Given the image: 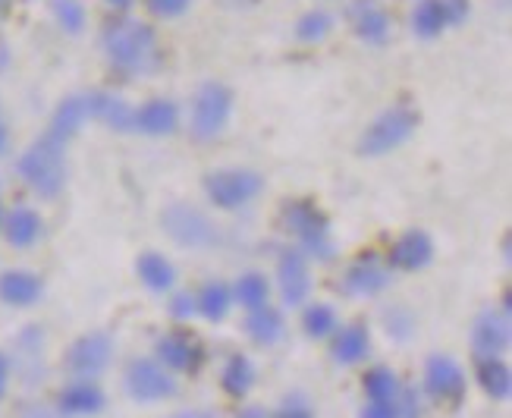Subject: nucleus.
<instances>
[{
    "mask_svg": "<svg viewBox=\"0 0 512 418\" xmlns=\"http://www.w3.org/2000/svg\"><path fill=\"white\" fill-rule=\"evenodd\" d=\"M104 48L110 63L126 76H145L161 63L158 38L139 19H120L104 32Z\"/></svg>",
    "mask_w": 512,
    "mask_h": 418,
    "instance_id": "obj_1",
    "label": "nucleus"
},
{
    "mask_svg": "<svg viewBox=\"0 0 512 418\" xmlns=\"http://www.w3.org/2000/svg\"><path fill=\"white\" fill-rule=\"evenodd\" d=\"M63 148H66L63 142L51 139L48 132H44V136L16 161V170H19L22 180H26L44 198H54L63 189V183H66Z\"/></svg>",
    "mask_w": 512,
    "mask_h": 418,
    "instance_id": "obj_2",
    "label": "nucleus"
},
{
    "mask_svg": "<svg viewBox=\"0 0 512 418\" xmlns=\"http://www.w3.org/2000/svg\"><path fill=\"white\" fill-rule=\"evenodd\" d=\"M280 224L286 233L296 236L302 255H311L318 261H330L333 252H337V246H333V239H330L327 217L311 202H286L280 211Z\"/></svg>",
    "mask_w": 512,
    "mask_h": 418,
    "instance_id": "obj_3",
    "label": "nucleus"
},
{
    "mask_svg": "<svg viewBox=\"0 0 512 418\" xmlns=\"http://www.w3.org/2000/svg\"><path fill=\"white\" fill-rule=\"evenodd\" d=\"M415 126H418L415 110H409L403 104L393 107V110H384V114L365 129V136L359 142V151L365 154V158H381V154H387V151L399 148L403 142H409Z\"/></svg>",
    "mask_w": 512,
    "mask_h": 418,
    "instance_id": "obj_4",
    "label": "nucleus"
},
{
    "mask_svg": "<svg viewBox=\"0 0 512 418\" xmlns=\"http://www.w3.org/2000/svg\"><path fill=\"white\" fill-rule=\"evenodd\" d=\"M161 224H164V233L173 239V242H180L183 249H211L217 246V227L211 224V220L192 208V205H183V202H176L170 205L164 214H161Z\"/></svg>",
    "mask_w": 512,
    "mask_h": 418,
    "instance_id": "obj_5",
    "label": "nucleus"
},
{
    "mask_svg": "<svg viewBox=\"0 0 512 418\" xmlns=\"http://www.w3.org/2000/svg\"><path fill=\"white\" fill-rule=\"evenodd\" d=\"M126 393L136 403H161L176 396V378L158 359H132L126 365Z\"/></svg>",
    "mask_w": 512,
    "mask_h": 418,
    "instance_id": "obj_6",
    "label": "nucleus"
},
{
    "mask_svg": "<svg viewBox=\"0 0 512 418\" xmlns=\"http://www.w3.org/2000/svg\"><path fill=\"white\" fill-rule=\"evenodd\" d=\"M230 110H233V95L230 88L208 82L198 88L195 104H192V136L195 139H214L217 132H224L227 120H230Z\"/></svg>",
    "mask_w": 512,
    "mask_h": 418,
    "instance_id": "obj_7",
    "label": "nucleus"
},
{
    "mask_svg": "<svg viewBox=\"0 0 512 418\" xmlns=\"http://www.w3.org/2000/svg\"><path fill=\"white\" fill-rule=\"evenodd\" d=\"M261 189H264L261 176L252 170H214L205 176L208 198L224 211H236L242 205H249Z\"/></svg>",
    "mask_w": 512,
    "mask_h": 418,
    "instance_id": "obj_8",
    "label": "nucleus"
},
{
    "mask_svg": "<svg viewBox=\"0 0 512 418\" xmlns=\"http://www.w3.org/2000/svg\"><path fill=\"white\" fill-rule=\"evenodd\" d=\"M110 359H114V340L104 330H92L82 334L70 349H66V371L76 374L79 381H92L98 374L107 371Z\"/></svg>",
    "mask_w": 512,
    "mask_h": 418,
    "instance_id": "obj_9",
    "label": "nucleus"
},
{
    "mask_svg": "<svg viewBox=\"0 0 512 418\" xmlns=\"http://www.w3.org/2000/svg\"><path fill=\"white\" fill-rule=\"evenodd\" d=\"M425 393L437 403H462L465 396V371L453 356H437L428 359L425 365Z\"/></svg>",
    "mask_w": 512,
    "mask_h": 418,
    "instance_id": "obj_10",
    "label": "nucleus"
},
{
    "mask_svg": "<svg viewBox=\"0 0 512 418\" xmlns=\"http://www.w3.org/2000/svg\"><path fill=\"white\" fill-rule=\"evenodd\" d=\"M390 280H393L390 264H384L377 255H362V258H355L346 268L340 290L346 296H355V299H368V296L381 293Z\"/></svg>",
    "mask_w": 512,
    "mask_h": 418,
    "instance_id": "obj_11",
    "label": "nucleus"
},
{
    "mask_svg": "<svg viewBox=\"0 0 512 418\" xmlns=\"http://www.w3.org/2000/svg\"><path fill=\"white\" fill-rule=\"evenodd\" d=\"M472 349L478 359H500L509 349V315L487 308L472 327Z\"/></svg>",
    "mask_w": 512,
    "mask_h": 418,
    "instance_id": "obj_12",
    "label": "nucleus"
},
{
    "mask_svg": "<svg viewBox=\"0 0 512 418\" xmlns=\"http://www.w3.org/2000/svg\"><path fill=\"white\" fill-rule=\"evenodd\" d=\"M158 352V362L167 368V371H180V374H195L205 362V349L195 337L183 334V330H176V334H167L158 340L154 346Z\"/></svg>",
    "mask_w": 512,
    "mask_h": 418,
    "instance_id": "obj_13",
    "label": "nucleus"
},
{
    "mask_svg": "<svg viewBox=\"0 0 512 418\" xmlns=\"http://www.w3.org/2000/svg\"><path fill=\"white\" fill-rule=\"evenodd\" d=\"M434 258V242L425 230H406L393 242L390 249V271H406V274H415L421 268H428Z\"/></svg>",
    "mask_w": 512,
    "mask_h": 418,
    "instance_id": "obj_14",
    "label": "nucleus"
},
{
    "mask_svg": "<svg viewBox=\"0 0 512 418\" xmlns=\"http://www.w3.org/2000/svg\"><path fill=\"white\" fill-rule=\"evenodd\" d=\"M277 277H280V293L289 308H299L308 299L311 277H308V258L299 249H286L277 261Z\"/></svg>",
    "mask_w": 512,
    "mask_h": 418,
    "instance_id": "obj_15",
    "label": "nucleus"
},
{
    "mask_svg": "<svg viewBox=\"0 0 512 418\" xmlns=\"http://www.w3.org/2000/svg\"><path fill=\"white\" fill-rule=\"evenodd\" d=\"M104 406H107V396L92 381H73L70 387H63L60 396H57V412L70 415V418L98 415V412H104Z\"/></svg>",
    "mask_w": 512,
    "mask_h": 418,
    "instance_id": "obj_16",
    "label": "nucleus"
},
{
    "mask_svg": "<svg viewBox=\"0 0 512 418\" xmlns=\"http://www.w3.org/2000/svg\"><path fill=\"white\" fill-rule=\"evenodd\" d=\"M349 19L355 32H359V38L368 44H381L390 35V16L377 0H355L349 7Z\"/></svg>",
    "mask_w": 512,
    "mask_h": 418,
    "instance_id": "obj_17",
    "label": "nucleus"
},
{
    "mask_svg": "<svg viewBox=\"0 0 512 418\" xmlns=\"http://www.w3.org/2000/svg\"><path fill=\"white\" fill-rule=\"evenodd\" d=\"M176 120H180V110H176L173 101H148L142 104L136 114H132V129L145 132V136H170L176 129Z\"/></svg>",
    "mask_w": 512,
    "mask_h": 418,
    "instance_id": "obj_18",
    "label": "nucleus"
},
{
    "mask_svg": "<svg viewBox=\"0 0 512 418\" xmlns=\"http://www.w3.org/2000/svg\"><path fill=\"white\" fill-rule=\"evenodd\" d=\"M371 352V334L365 324H346L343 330H337L330 346V356L337 365H359L362 359H368Z\"/></svg>",
    "mask_w": 512,
    "mask_h": 418,
    "instance_id": "obj_19",
    "label": "nucleus"
},
{
    "mask_svg": "<svg viewBox=\"0 0 512 418\" xmlns=\"http://www.w3.org/2000/svg\"><path fill=\"white\" fill-rule=\"evenodd\" d=\"M41 299V280L32 271H4L0 274V302L7 305H35Z\"/></svg>",
    "mask_w": 512,
    "mask_h": 418,
    "instance_id": "obj_20",
    "label": "nucleus"
},
{
    "mask_svg": "<svg viewBox=\"0 0 512 418\" xmlns=\"http://www.w3.org/2000/svg\"><path fill=\"white\" fill-rule=\"evenodd\" d=\"M230 308H233V290L224 280H208L202 290L195 293V312L211 324L224 321L230 315Z\"/></svg>",
    "mask_w": 512,
    "mask_h": 418,
    "instance_id": "obj_21",
    "label": "nucleus"
},
{
    "mask_svg": "<svg viewBox=\"0 0 512 418\" xmlns=\"http://www.w3.org/2000/svg\"><path fill=\"white\" fill-rule=\"evenodd\" d=\"M0 227H4V236H7L10 246L29 249V246H35L38 236H41V214L32 211V208H13L4 217V224H0Z\"/></svg>",
    "mask_w": 512,
    "mask_h": 418,
    "instance_id": "obj_22",
    "label": "nucleus"
},
{
    "mask_svg": "<svg viewBox=\"0 0 512 418\" xmlns=\"http://www.w3.org/2000/svg\"><path fill=\"white\" fill-rule=\"evenodd\" d=\"M88 114L92 117H98V120H104L110 129H120V132H126V129H132V110L123 98H117V95H110V92H95V95H88Z\"/></svg>",
    "mask_w": 512,
    "mask_h": 418,
    "instance_id": "obj_23",
    "label": "nucleus"
},
{
    "mask_svg": "<svg viewBox=\"0 0 512 418\" xmlns=\"http://www.w3.org/2000/svg\"><path fill=\"white\" fill-rule=\"evenodd\" d=\"M283 315L271 305H261V308H252L249 318H246V334L252 343L258 346H274L283 340Z\"/></svg>",
    "mask_w": 512,
    "mask_h": 418,
    "instance_id": "obj_24",
    "label": "nucleus"
},
{
    "mask_svg": "<svg viewBox=\"0 0 512 418\" xmlns=\"http://www.w3.org/2000/svg\"><path fill=\"white\" fill-rule=\"evenodd\" d=\"M92 117L88 114V98H66L60 107H57V114H54V120H51V129H48V136L51 139H57V142H70L76 132H79V126Z\"/></svg>",
    "mask_w": 512,
    "mask_h": 418,
    "instance_id": "obj_25",
    "label": "nucleus"
},
{
    "mask_svg": "<svg viewBox=\"0 0 512 418\" xmlns=\"http://www.w3.org/2000/svg\"><path fill=\"white\" fill-rule=\"evenodd\" d=\"M478 387L491 396L494 403H503L509 400V393H512V371L506 362L500 359H478Z\"/></svg>",
    "mask_w": 512,
    "mask_h": 418,
    "instance_id": "obj_26",
    "label": "nucleus"
},
{
    "mask_svg": "<svg viewBox=\"0 0 512 418\" xmlns=\"http://www.w3.org/2000/svg\"><path fill=\"white\" fill-rule=\"evenodd\" d=\"M220 387L233 400H246L255 387V365L246 356H230L224 371H220Z\"/></svg>",
    "mask_w": 512,
    "mask_h": 418,
    "instance_id": "obj_27",
    "label": "nucleus"
},
{
    "mask_svg": "<svg viewBox=\"0 0 512 418\" xmlns=\"http://www.w3.org/2000/svg\"><path fill=\"white\" fill-rule=\"evenodd\" d=\"M136 274H139V280L148 286V290H154V293H164V290H170V286L176 283L173 264H170L164 255H158V252H145V255H139V261H136Z\"/></svg>",
    "mask_w": 512,
    "mask_h": 418,
    "instance_id": "obj_28",
    "label": "nucleus"
},
{
    "mask_svg": "<svg viewBox=\"0 0 512 418\" xmlns=\"http://www.w3.org/2000/svg\"><path fill=\"white\" fill-rule=\"evenodd\" d=\"M267 296H271V283H267L264 274L258 271H249V274H242L233 286V302H239L242 308H261L267 305Z\"/></svg>",
    "mask_w": 512,
    "mask_h": 418,
    "instance_id": "obj_29",
    "label": "nucleus"
},
{
    "mask_svg": "<svg viewBox=\"0 0 512 418\" xmlns=\"http://www.w3.org/2000/svg\"><path fill=\"white\" fill-rule=\"evenodd\" d=\"M447 26V13H443L440 0H418L412 10V29L421 38H434L437 32H443Z\"/></svg>",
    "mask_w": 512,
    "mask_h": 418,
    "instance_id": "obj_30",
    "label": "nucleus"
},
{
    "mask_svg": "<svg viewBox=\"0 0 512 418\" xmlns=\"http://www.w3.org/2000/svg\"><path fill=\"white\" fill-rule=\"evenodd\" d=\"M302 327H305V334L311 340H324L330 334H337V312L327 305V302H315V305H308L305 308V315H302Z\"/></svg>",
    "mask_w": 512,
    "mask_h": 418,
    "instance_id": "obj_31",
    "label": "nucleus"
},
{
    "mask_svg": "<svg viewBox=\"0 0 512 418\" xmlns=\"http://www.w3.org/2000/svg\"><path fill=\"white\" fill-rule=\"evenodd\" d=\"M362 390L368 400H396L399 390H403V384H399L396 378V371L384 368V365H377L365 374V381H362Z\"/></svg>",
    "mask_w": 512,
    "mask_h": 418,
    "instance_id": "obj_32",
    "label": "nucleus"
},
{
    "mask_svg": "<svg viewBox=\"0 0 512 418\" xmlns=\"http://www.w3.org/2000/svg\"><path fill=\"white\" fill-rule=\"evenodd\" d=\"M384 327H387V334L393 340H409L412 337V327H415V318H412L409 308L393 305V308H387V312H384Z\"/></svg>",
    "mask_w": 512,
    "mask_h": 418,
    "instance_id": "obj_33",
    "label": "nucleus"
},
{
    "mask_svg": "<svg viewBox=\"0 0 512 418\" xmlns=\"http://www.w3.org/2000/svg\"><path fill=\"white\" fill-rule=\"evenodd\" d=\"M330 29H333V19H330L324 10H315V13H308V16L299 19L296 35H299L302 41H321V38L330 35Z\"/></svg>",
    "mask_w": 512,
    "mask_h": 418,
    "instance_id": "obj_34",
    "label": "nucleus"
},
{
    "mask_svg": "<svg viewBox=\"0 0 512 418\" xmlns=\"http://www.w3.org/2000/svg\"><path fill=\"white\" fill-rule=\"evenodd\" d=\"M271 418H315V406L308 403L305 393H289L283 396V403L277 406Z\"/></svg>",
    "mask_w": 512,
    "mask_h": 418,
    "instance_id": "obj_35",
    "label": "nucleus"
},
{
    "mask_svg": "<svg viewBox=\"0 0 512 418\" xmlns=\"http://www.w3.org/2000/svg\"><path fill=\"white\" fill-rule=\"evenodd\" d=\"M54 16L60 19V26L70 32H79L85 26V10L79 0H54Z\"/></svg>",
    "mask_w": 512,
    "mask_h": 418,
    "instance_id": "obj_36",
    "label": "nucleus"
},
{
    "mask_svg": "<svg viewBox=\"0 0 512 418\" xmlns=\"http://www.w3.org/2000/svg\"><path fill=\"white\" fill-rule=\"evenodd\" d=\"M396 418H421V403H418V390L406 387V390H399L396 396Z\"/></svg>",
    "mask_w": 512,
    "mask_h": 418,
    "instance_id": "obj_37",
    "label": "nucleus"
},
{
    "mask_svg": "<svg viewBox=\"0 0 512 418\" xmlns=\"http://www.w3.org/2000/svg\"><path fill=\"white\" fill-rule=\"evenodd\" d=\"M170 315H173L176 321H189L192 315H198V312H195V296H192V293H176L173 302H170Z\"/></svg>",
    "mask_w": 512,
    "mask_h": 418,
    "instance_id": "obj_38",
    "label": "nucleus"
},
{
    "mask_svg": "<svg viewBox=\"0 0 512 418\" xmlns=\"http://www.w3.org/2000/svg\"><path fill=\"white\" fill-rule=\"evenodd\" d=\"M189 4H192V0H148L151 13H158V16H164V19L186 13V7H189Z\"/></svg>",
    "mask_w": 512,
    "mask_h": 418,
    "instance_id": "obj_39",
    "label": "nucleus"
},
{
    "mask_svg": "<svg viewBox=\"0 0 512 418\" xmlns=\"http://www.w3.org/2000/svg\"><path fill=\"white\" fill-rule=\"evenodd\" d=\"M396 400H368L359 418H396Z\"/></svg>",
    "mask_w": 512,
    "mask_h": 418,
    "instance_id": "obj_40",
    "label": "nucleus"
},
{
    "mask_svg": "<svg viewBox=\"0 0 512 418\" xmlns=\"http://www.w3.org/2000/svg\"><path fill=\"white\" fill-rule=\"evenodd\" d=\"M440 4H443V13H447V22H462L465 13H469L465 0H440Z\"/></svg>",
    "mask_w": 512,
    "mask_h": 418,
    "instance_id": "obj_41",
    "label": "nucleus"
},
{
    "mask_svg": "<svg viewBox=\"0 0 512 418\" xmlns=\"http://www.w3.org/2000/svg\"><path fill=\"white\" fill-rule=\"evenodd\" d=\"M7 384H10V362L7 356H0V396L7 393Z\"/></svg>",
    "mask_w": 512,
    "mask_h": 418,
    "instance_id": "obj_42",
    "label": "nucleus"
},
{
    "mask_svg": "<svg viewBox=\"0 0 512 418\" xmlns=\"http://www.w3.org/2000/svg\"><path fill=\"white\" fill-rule=\"evenodd\" d=\"M236 418H271V415H267V409H261V406H246L242 412H236Z\"/></svg>",
    "mask_w": 512,
    "mask_h": 418,
    "instance_id": "obj_43",
    "label": "nucleus"
},
{
    "mask_svg": "<svg viewBox=\"0 0 512 418\" xmlns=\"http://www.w3.org/2000/svg\"><path fill=\"white\" fill-rule=\"evenodd\" d=\"M22 418H60V415H54V412H48V409H41V406H29L26 412H22Z\"/></svg>",
    "mask_w": 512,
    "mask_h": 418,
    "instance_id": "obj_44",
    "label": "nucleus"
},
{
    "mask_svg": "<svg viewBox=\"0 0 512 418\" xmlns=\"http://www.w3.org/2000/svg\"><path fill=\"white\" fill-rule=\"evenodd\" d=\"M170 418H214V415L205 412V409H186V412H176V415H170Z\"/></svg>",
    "mask_w": 512,
    "mask_h": 418,
    "instance_id": "obj_45",
    "label": "nucleus"
},
{
    "mask_svg": "<svg viewBox=\"0 0 512 418\" xmlns=\"http://www.w3.org/2000/svg\"><path fill=\"white\" fill-rule=\"evenodd\" d=\"M7 142H10V132H7V126H4V123H0V154L7 151Z\"/></svg>",
    "mask_w": 512,
    "mask_h": 418,
    "instance_id": "obj_46",
    "label": "nucleus"
},
{
    "mask_svg": "<svg viewBox=\"0 0 512 418\" xmlns=\"http://www.w3.org/2000/svg\"><path fill=\"white\" fill-rule=\"evenodd\" d=\"M107 4H114V7H126L129 0H107Z\"/></svg>",
    "mask_w": 512,
    "mask_h": 418,
    "instance_id": "obj_47",
    "label": "nucleus"
},
{
    "mask_svg": "<svg viewBox=\"0 0 512 418\" xmlns=\"http://www.w3.org/2000/svg\"><path fill=\"white\" fill-rule=\"evenodd\" d=\"M0 224H4V205H0Z\"/></svg>",
    "mask_w": 512,
    "mask_h": 418,
    "instance_id": "obj_48",
    "label": "nucleus"
}]
</instances>
